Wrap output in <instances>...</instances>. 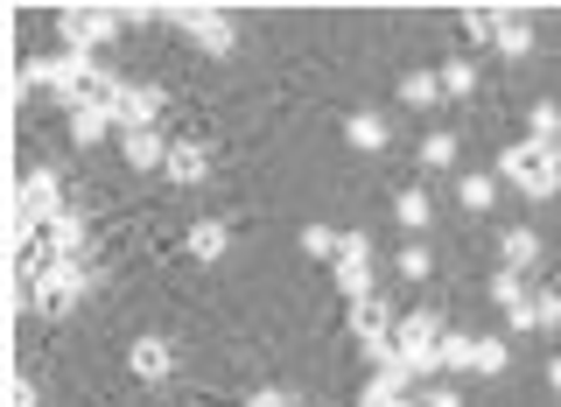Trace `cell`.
I'll list each match as a JSON object with an SVG mask.
<instances>
[{"instance_id":"cell-24","label":"cell","mask_w":561,"mask_h":407,"mask_svg":"<svg viewBox=\"0 0 561 407\" xmlns=\"http://www.w3.org/2000/svg\"><path fill=\"white\" fill-rule=\"evenodd\" d=\"M449 162H456V134L435 127L428 140H421V169H449Z\"/></svg>"},{"instance_id":"cell-34","label":"cell","mask_w":561,"mask_h":407,"mask_svg":"<svg viewBox=\"0 0 561 407\" xmlns=\"http://www.w3.org/2000/svg\"><path fill=\"white\" fill-rule=\"evenodd\" d=\"M548 386H554V400H561V359H548Z\"/></svg>"},{"instance_id":"cell-32","label":"cell","mask_w":561,"mask_h":407,"mask_svg":"<svg viewBox=\"0 0 561 407\" xmlns=\"http://www.w3.org/2000/svg\"><path fill=\"white\" fill-rule=\"evenodd\" d=\"M421 407H463V394H456V386H428V394H421Z\"/></svg>"},{"instance_id":"cell-19","label":"cell","mask_w":561,"mask_h":407,"mask_svg":"<svg viewBox=\"0 0 561 407\" xmlns=\"http://www.w3.org/2000/svg\"><path fill=\"white\" fill-rule=\"evenodd\" d=\"M225 246H232V225H225V218H197V225H190V253H197V260H218Z\"/></svg>"},{"instance_id":"cell-15","label":"cell","mask_w":561,"mask_h":407,"mask_svg":"<svg viewBox=\"0 0 561 407\" xmlns=\"http://www.w3.org/2000/svg\"><path fill=\"white\" fill-rule=\"evenodd\" d=\"M456 204H463L470 218H484V211L499 204V176H484V169L478 176H456Z\"/></svg>"},{"instance_id":"cell-27","label":"cell","mask_w":561,"mask_h":407,"mask_svg":"<svg viewBox=\"0 0 561 407\" xmlns=\"http://www.w3.org/2000/svg\"><path fill=\"white\" fill-rule=\"evenodd\" d=\"M505 373V344L499 338H478V380H499Z\"/></svg>"},{"instance_id":"cell-16","label":"cell","mask_w":561,"mask_h":407,"mask_svg":"<svg viewBox=\"0 0 561 407\" xmlns=\"http://www.w3.org/2000/svg\"><path fill=\"white\" fill-rule=\"evenodd\" d=\"M400 105L435 113V105H443V78H435V70H408V78H400Z\"/></svg>"},{"instance_id":"cell-11","label":"cell","mask_w":561,"mask_h":407,"mask_svg":"<svg viewBox=\"0 0 561 407\" xmlns=\"http://www.w3.org/2000/svg\"><path fill=\"white\" fill-rule=\"evenodd\" d=\"M540 253H548V246H540L534 225H505V239H499V268L534 274V268H540Z\"/></svg>"},{"instance_id":"cell-13","label":"cell","mask_w":561,"mask_h":407,"mask_svg":"<svg viewBox=\"0 0 561 407\" xmlns=\"http://www.w3.org/2000/svg\"><path fill=\"white\" fill-rule=\"evenodd\" d=\"M344 140H351L358 155H379L386 140H393V127H386V113H373V105H358V113L344 120Z\"/></svg>"},{"instance_id":"cell-4","label":"cell","mask_w":561,"mask_h":407,"mask_svg":"<svg viewBox=\"0 0 561 407\" xmlns=\"http://www.w3.org/2000/svg\"><path fill=\"white\" fill-rule=\"evenodd\" d=\"M28 289H35V309L57 324V316H70V309L84 303V289H92V268H84V260H57V268H43Z\"/></svg>"},{"instance_id":"cell-26","label":"cell","mask_w":561,"mask_h":407,"mask_svg":"<svg viewBox=\"0 0 561 407\" xmlns=\"http://www.w3.org/2000/svg\"><path fill=\"white\" fill-rule=\"evenodd\" d=\"M393 268H400V281H428L435 260H428V246H400V260H393Z\"/></svg>"},{"instance_id":"cell-25","label":"cell","mask_w":561,"mask_h":407,"mask_svg":"<svg viewBox=\"0 0 561 407\" xmlns=\"http://www.w3.org/2000/svg\"><path fill=\"white\" fill-rule=\"evenodd\" d=\"M337 246H344V239L330 233V225H302V253H309V260H337Z\"/></svg>"},{"instance_id":"cell-17","label":"cell","mask_w":561,"mask_h":407,"mask_svg":"<svg viewBox=\"0 0 561 407\" xmlns=\"http://www.w3.org/2000/svg\"><path fill=\"white\" fill-rule=\"evenodd\" d=\"M526 140L561 148V105H554V99H534V105H526Z\"/></svg>"},{"instance_id":"cell-9","label":"cell","mask_w":561,"mask_h":407,"mask_svg":"<svg viewBox=\"0 0 561 407\" xmlns=\"http://www.w3.org/2000/svg\"><path fill=\"white\" fill-rule=\"evenodd\" d=\"M127 373H134L140 386H169V373H175V344L154 338V330H148V338H134V344H127Z\"/></svg>"},{"instance_id":"cell-31","label":"cell","mask_w":561,"mask_h":407,"mask_svg":"<svg viewBox=\"0 0 561 407\" xmlns=\"http://www.w3.org/2000/svg\"><path fill=\"white\" fill-rule=\"evenodd\" d=\"M14 407H43V386H35L28 373H22V380H14Z\"/></svg>"},{"instance_id":"cell-3","label":"cell","mask_w":561,"mask_h":407,"mask_svg":"<svg viewBox=\"0 0 561 407\" xmlns=\"http://www.w3.org/2000/svg\"><path fill=\"white\" fill-rule=\"evenodd\" d=\"M162 22L183 29L204 57H232V49H239V29H232V14H225V8H190V0H183V8H162Z\"/></svg>"},{"instance_id":"cell-29","label":"cell","mask_w":561,"mask_h":407,"mask_svg":"<svg viewBox=\"0 0 561 407\" xmlns=\"http://www.w3.org/2000/svg\"><path fill=\"white\" fill-rule=\"evenodd\" d=\"M463 29L470 35H491V29H499V8H463Z\"/></svg>"},{"instance_id":"cell-36","label":"cell","mask_w":561,"mask_h":407,"mask_svg":"<svg viewBox=\"0 0 561 407\" xmlns=\"http://www.w3.org/2000/svg\"><path fill=\"white\" fill-rule=\"evenodd\" d=\"M295 407H309V400H295Z\"/></svg>"},{"instance_id":"cell-2","label":"cell","mask_w":561,"mask_h":407,"mask_svg":"<svg viewBox=\"0 0 561 407\" xmlns=\"http://www.w3.org/2000/svg\"><path fill=\"white\" fill-rule=\"evenodd\" d=\"M443 338H449V330H443L435 309H408L400 330H393V351L414 365V380H435V373H443Z\"/></svg>"},{"instance_id":"cell-33","label":"cell","mask_w":561,"mask_h":407,"mask_svg":"<svg viewBox=\"0 0 561 407\" xmlns=\"http://www.w3.org/2000/svg\"><path fill=\"white\" fill-rule=\"evenodd\" d=\"M505 324H513V330H540V324H534V295H526L519 309H505Z\"/></svg>"},{"instance_id":"cell-28","label":"cell","mask_w":561,"mask_h":407,"mask_svg":"<svg viewBox=\"0 0 561 407\" xmlns=\"http://www.w3.org/2000/svg\"><path fill=\"white\" fill-rule=\"evenodd\" d=\"M534 324H540V330H561V295H554V289L534 295Z\"/></svg>"},{"instance_id":"cell-7","label":"cell","mask_w":561,"mask_h":407,"mask_svg":"<svg viewBox=\"0 0 561 407\" xmlns=\"http://www.w3.org/2000/svg\"><path fill=\"white\" fill-rule=\"evenodd\" d=\"M330 274H337V295H344V303H365V295H373V233H344Z\"/></svg>"},{"instance_id":"cell-35","label":"cell","mask_w":561,"mask_h":407,"mask_svg":"<svg viewBox=\"0 0 561 407\" xmlns=\"http://www.w3.org/2000/svg\"><path fill=\"white\" fill-rule=\"evenodd\" d=\"M393 407H421V400H414V394H400V400H393Z\"/></svg>"},{"instance_id":"cell-1","label":"cell","mask_w":561,"mask_h":407,"mask_svg":"<svg viewBox=\"0 0 561 407\" xmlns=\"http://www.w3.org/2000/svg\"><path fill=\"white\" fill-rule=\"evenodd\" d=\"M499 183H513L519 197H534V204H548L554 190H561V148H540V140H513V148L499 155Z\"/></svg>"},{"instance_id":"cell-21","label":"cell","mask_w":561,"mask_h":407,"mask_svg":"<svg viewBox=\"0 0 561 407\" xmlns=\"http://www.w3.org/2000/svg\"><path fill=\"white\" fill-rule=\"evenodd\" d=\"M435 78H443V99H470V92H478V64H470V57H449Z\"/></svg>"},{"instance_id":"cell-6","label":"cell","mask_w":561,"mask_h":407,"mask_svg":"<svg viewBox=\"0 0 561 407\" xmlns=\"http://www.w3.org/2000/svg\"><path fill=\"white\" fill-rule=\"evenodd\" d=\"M57 29H64V49H84V57H99V43H113L119 8H57Z\"/></svg>"},{"instance_id":"cell-30","label":"cell","mask_w":561,"mask_h":407,"mask_svg":"<svg viewBox=\"0 0 561 407\" xmlns=\"http://www.w3.org/2000/svg\"><path fill=\"white\" fill-rule=\"evenodd\" d=\"M239 407H295V400H288V394H280V386H260V394H245Z\"/></svg>"},{"instance_id":"cell-20","label":"cell","mask_w":561,"mask_h":407,"mask_svg":"<svg viewBox=\"0 0 561 407\" xmlns=\"http://www.w3.org/2000/svg\"><path fill=\"white\" fill-rule=\"evenodd\" d=\"M456 373H478V338L470 330H449L443 338V380H456Z\"/></svg>"},{"instance_id":"cell-8","label":"cell","mask_w":561,"mask_h":407,"mask_svg":"<svg viewBox=\"0 0 561 407\" xmlns=\"http://www.w3.org/2000/svg\"><path fill=\"white\" fill-rule=\"evenodd\" d=\"M162 105H169L162 84H119V99H113V127H119V134H140V127H154V120H162Z\"/></svg>"},{"instance_id":"cell-18","label":"cell","mask_w":561,"mask_h":407,"mask_svg":"<svg viewBox=\"0 0 561 407\" xmlns=\"http://www.w3.org/2000/svg\"><path fill=\"white\" fill-rule=\"evenodd\" d=\"M105 134H113V105H84V113H70V140H78V148H99Z\"/></svg>"},{"instance_id":"cell-23","label":"cell","mask_w":561,"mask_h":407,"mask_svg":"<svg viewBox=\"0 0 561 407\" xmlns=\"http://www.w3.org/2000/svg\"><path fill=\"white\" fill-rule=\"evenodd\" d=\"M491 303H499V309H519V303H526V274L499 268V274H491Z\"/></svg>"},{"instance_id":"cell-14","label":"cell","mask_w":561,"mask_h":407,"mask_svg":"<svg viewBox=\"0 0 561 407\" xmlns=\"http://www.w3.org/2000/svg\"><path fill=\"white\" fill-rule=\"evenodd\" d=\"M204 176H210V155L197 148V140H175V148H169V183H183V190H197V183H204Z\"/></svg>"},{"instance_id":"cell-12","label":"cell","mask_w":561,"mask_h":407,"mask_svg":"<svg viewBox=\"0 0 561 407\" xmlns=\"http://www.w3.org/2000/svg\"><path fill=\"white\" fill-rule=\"evenodd\" d=\"M119 155H127V169H169V140H162V127L119 134Z\"/></svg>"},{"instance_id":"cell-22","label":"cell","mask_w":561,"mask_h":407,"mask_svg":"<svg viewBox=\"0 0 561 407\" xmlns=\"http://www.w3.org/2000/svg\"><path fill=\"white\" fill-rule=\"evenodd\" d=\"M393 211H400V225H408V233H428V218H435L428 190H400V197H393Z\"/></svg>"},{"instance_id":"cell-5","label":"cell","mask_w":561,"mask_h":407,"mask_svg":"<svg viewBox=\"0 0 561 407\" xmlns=\"http://www.w3.org/2000/svg\"><path fill=\"white\" fill-rule=\"evenodd\" d=\"M393 330H400V324H393V303H386L379 289L365 295V303H351V338H358V351L373 359V373L393 359Z\"/></svg>"},{"instance_id":"cell-10","label":"cell","mask_w":561,"mask_h":407,"mask_svg":"<svg viewBox=\"0 0 561 407\" xmlns=\"http://www.w3.org/2000/svg\"><path fill=\"white\" fill-rule=\"evenodd\" d=\"M491 49H499L505 64L534 57V14H526V8H499V29H491Z\"/></svg>"}]
</instances>
